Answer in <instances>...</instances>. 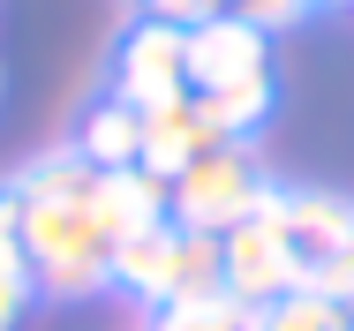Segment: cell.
Masks as SVG:
<instances>
[{"label":"cell","mask_w":354,"mask_h":331,"mask_svg":"<svg viewBox=\"0 0 354 331\" xmlns=\"http://www.w3.org/2000/svg\"><path fill=\"white\" fill-rule=\"evenodd\" d=\"M218 135L204 121V106H196V91L189 98H174V106H158V113H143V173H158V181H174L189 158H204Z\"/></svg>","instance_id":"9c48e42d"},{"label":"cell","mask_w":354,"mask_h":331,"mask_svg":"<svg viewBox=\"0 0 354 331\" xmlns=\"http://www.w3.org/2000/svg\"><path fill=\"white\" fill-rule=\"evenodd\" d=\"M218 286H226L234 301H249V309H264V301H279L294 286H309V271H301V256H294V241H286V226H279V203H272L264 218L218 234Z\"/></svg>","instance_id":"277c9868"},{"label":"cell","mask_w":354,"mask_h":331,"mask_svg":"<svg viewBox=\"0 0 354 331\" xmlns=\"http://www.w3.org/2000/svg\"><path fill=\"white\" fill-rule=\"evenodd\" d=\"M257 75H272V38L249 15L218 8L204 23H189V91H226V83H257Z\"/></svg>","instance_id":"8992f818"},{"label":"cell","mask_w":354,"mask_h":331,"mask_svg":"<svg viewBox=\"0 0 354 331\" xmlns=\"http://www.w3.org/2000/svg\"><path fill=\"white\" fill-rule=\"evenodd\" d=\"M226 8H234V0H226Z\"/></svg>","instance_id":"9a60e30c"},{"label":"cell","mask_w":354,"mask_h":331,"mask_svg":"<svg viewBox=\"0 0 354 331\" xmlns=\"http://www.w3.org/2000/svg\"><path fill=\"white\" fill-rule=\"evenodd\" d=\"M279 203V181L249 158V143H212L204 158H189L166 181V218H181L189 234H234L249 218H264Z\"/></svg>","instance_id":"7a4b0ae2"},{"label":"cell","mask_w":354,"mask_h":331,"mask_svg":"<svg viewBox=\"0 0 354 331\" xmlns=\"http://www.w3.org/2000/svg\"><path fill=\"white\" fill-rule=\"evenodd\" d=\"M249 331H354V309L332 301L324 286H294L279 301H264V309L249 316Z\"/></svg>","instance_id":"7c38bea8"},{"label":"cell","mask_w":354,"mask_h":331,"mask_svg":"<svg viewBox=\"0 0 354 331\" xmlns=\"http://www.w3.org/2000/svg\"><path fill=\"white\" fill-rule=\"evenodd\" d=\"M218 8H226V0H143V15H151V23H181V30H189V23H204V15H218Z\"/></svg>","instance_id":"5bb4252c"},{"label":"cell","mask_w":354,"mask_h":331,"mask_svg":"<svg viewBox=\"0 0 354 331\" xmlns=\"http://www.w3.org/2000/svg\"><path fill=\"white\" fill-rule=\"evenodd\" d=\"M91 181H98V166H83L75 151H53V158H38L30 173L8 181L23 203L15 241H23V264H30L38 294L91 301V294L113 286V241L91 218Z\"/></svg>","instance_id":"6da1fadb"},{"label":"cell","mask_w":354,"mask_h":331,"mask_svg":"<svg viewBox=\"0 0 354 331\" xmlns=\"http://www.w3.org/2000/svg\"><path fill=\"white\" fill-rule=\"evenodd\" d=\"M196 106H204V121H212V135H218V143H249V135L272 121V106H279V83H272V75H257V83L196 91Z\"/></svg>","instance_id":"8fae6325"},{"label":"cell","mask_w":354,"mask_h":331,"mask_svg":"<svg viewBox=\"0 0 354 331\" xmlns=\"http://www.w3.org/2000/svg\"><path fill=\"white\" fill-rule=\"evenodd\" d=\"M113 98H121V106H136V113H158V106L189 98V30H181V23H151V15H143L136 30L121 38Z\"/></svg>","instance_id":"5b68a950"},{"label":"cell","mask_w":354,"mask_h":331,"mask_svg":"<svg viewBox=\"0 0 354 331\" xmlns=\"http://www.w3.org/2000/svg\"><path fill=\"white\" fill-rule=\"evenodd\" d=\"M113 286L143 294L151 309H166L181 294H204V286H218V241L189 234L181 218H158V226H143L113 249Z\"/></svg>","instance_id":"3957f363"},{"label":"cell","mask_w":354,"mask_h":331,"mask_svg":"<svg viewBox=\"0 0 354 331\" xmlns=\"http://www.w3.org/2000/svg\"><path fill=\"white\" fill-rule=\"evenodd\" d=\"M279 226L286 241H294V256H301V271L317 278L324 264H339L354 241V203L332 196V189H279Z\"/></svg>","instance_id":"52a82bcc"},{"label":"cell","mask_w":354,"mask_h":331,"mask_svg":"<svg viewBox=\"0 0 354 331\" xmlns=\"http://www.w3.org/2000/svg\"><path fill=\"white\" fill-rule=\"evenodd\" d=\"M75 158H83V166H98V173L143 166V113H136V106H121V98H98V106L83 113Z\"/></svg>","instance_id":"30bf717a"},{"label":"cell","mask_w":354,"mask_h":331,"mask_svg":"<svg viewBox=\"0 0 354 331\" xmlns=\"http://www.w3.org/2000/svg\"><path fill=\"white\" fill-rule=\"evenodd\" d=\"M249 301H234L226 286H204V294H181L166 309H151V331H249Z\"/></svg>","instance_id":"4fadbf2b"},{"label":"cell","mask_w":354,"mask_h":331,"mask_svg":"<svg viewBox=\"0 0 354 331\" xmlns=\"http://www.w3.org/2000/svg\"><path fill=\"white\" fill-rule=\"evenodd\" d=\"M91 218H98V226H106V241L121 249L129 234H143V226H158V218H166V181H158V173H143V166L98 173V181H91Z\"/></svg>","instance_id":"ba28073f"}]
</instances>
